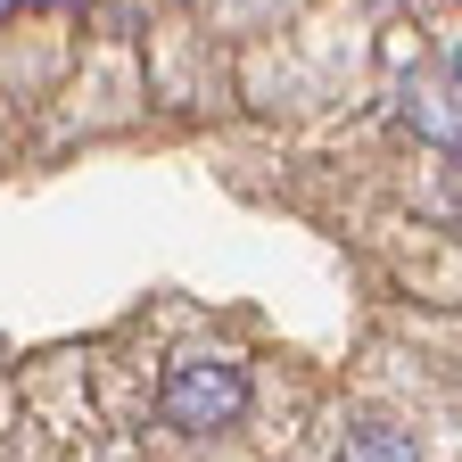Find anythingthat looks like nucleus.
<instances>
[{
    "label": "nucleus",
    "instance_id": "obj_3",
    "mask_svg": "<svg viewBox=\"0 0 462 462\" xmlns=\"http://www.w3.org/2000/svg\"><path fill=\"white\" fill-rule=\"evenodd\" d=\"M338 462H421V446L404 438V430H388V421H372V430H346Z\"/></svg>",
    "mask_w": 462,
    "mask_h": 462
},
{
    "label": "nucleus",
    "instance_id": "obj_2",
    "mask_svg": "<svg viewBox=\"0 0 462 462\" xmlns=\"http://www.w3.org/2000/svg\"><path fill=\"white\" fill-rule=\"evenodd\" d=\"M396 107H404V125H413V141L462 149V83H454V75H413Z\"/></svg>",
    "mask_w": 462,
    "mask_h": 462
},
{
    "label": "nucleus",
    "instance_id": "obj_1",
    "mask_svg": "<svg viewBox=\"0 0 462 462\" xmlns=\"http://www.w3.org/2000/svg\"><path fill=\"white\" fill-rule=\"evenodd\" d=\"M157 413L182 430V438H223L231 421L248 413V372L231 356H182L157 388Z\"/></svg>",
    "mask_w": 462,
    "mask_h": 462
},
{
    "label": "nucleus",
    "instance_id": "obj_4",
    "mask_svg": "<svg viewBox=\"0 0 462 462\" xmlns=\"http://www.w3.org/2000/svg\"><path fill=\"white\" fill-rule=\"evenodd\" d=\"M446 75H454V83H462V33H454V42H446Z\"/></svg>",
    "mask_w": 462,
    "mask_h": 462
},
{
    "label": "nucleus",
    "instance_id": "obj_5",
    "mask_svg": "<svg viewBox=\"0 0 462 462\" xmlns=\"http://www.w3.org/2000/svg\"><path fill=\"white\" fill-rule=\"evenodd\" d=\"M9 9H67V0H9Z\"/></svg>",
    "mask_w": 462,
    "mask_h": 462
}]
</instances>
